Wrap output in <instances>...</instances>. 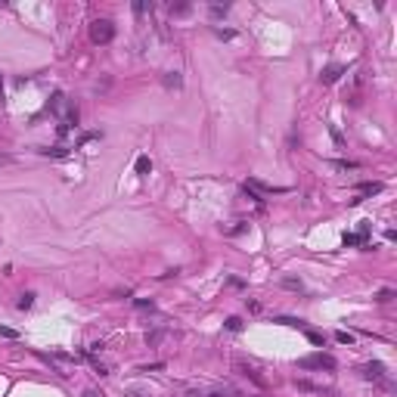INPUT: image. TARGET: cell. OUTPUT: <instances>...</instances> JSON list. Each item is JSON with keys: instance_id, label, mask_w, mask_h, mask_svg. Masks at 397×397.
Wrapping results in <instances>:
<instances>
[{"instance_id": "obj_13", "label": "cell", "mask_w": 397, "mask_h": 397, "mask_svg": "<svg viewBox=\"0 0 397 397\" xmlns=\"http://www.w3.org/2000/svg\"><path fill=\"white\" fill-rule=\"evenodd\" d=\"M62 106H65V93H53V96H50V109H53V112H59Z\"/></svg>"}, {"instance_id": "obj_8", "label": "cell", "mask_w": 397, "mask_h": 397, "mask_svg": "<svg viewBox=\"0 0 397 397\" xmlns=\"http://www.w3.org/2000/svg\"><path fill=\"white\" fill-rule=\"evenodd\" d=\"M236 369H239V372H242V375H248V378H251V382H255V385H258V388H267V382H264V378H261V375H258V372H255V369H251V366H245V363H239V366H236Z\"/></svg>"}, {"instance_id": "obj_24", "label": "cell", "mask_w": 397, "mask_h": 397, "mask_svg": "<svg viewBox=\"0 0 397 397\" xmlns=\"http://www.w3.org/2000/svg\"><path fill=\"white\" fill-rule=\"evenodd\" d=\"M189 13V4H177V7H171V16H186Z\"/></svg>"}, {"instance_id": "obj_5", "label": "cell", "mask_w": 397, "mask_h": 397, "mask_svg": "<svg viewBox=\"0 0 397 397\" xmlns=\"http://www.w3.org/2000/svg\"><path fill=\"white\" fill-rule=\"evenodd\" d=\"M345 71H348L345 65H326V68H323V75H320V81H323V84H335L341 75H345Z\"/></svg>"}, {"instance_id": "obj_30", "label": "cell", "mask_w": 397, "mask_h": 397, "mask_svg": "<svg viewBox=\"0 0 397 397\" xmlns=\"http://www.w3.org/2000/svg\"><path fill=\"white\" fill-rule=\"evenodd\" d=\"M245 230H248V224H239V227H233V230H230V236H239V233H245Z\"/></svg>"}, {"instance_id": "obj_17", "label": "cell", "mask_w": 397, "mask_h": 397, "mask_svg": "<svg viewBox=\"0 0 397 397\" xmlns=\"http://www.w3.org/2000/svg\"><path fill=\"white\" fill-rule=\"evenodd\" d=\"M208 397H239V391H233V388H218V391H211Z\"/></svg>"}, {"instance_id": "obj_12", "label": "cell", "mask_w": 397, "mask_h": 397, "mask_svg": "<svg viewBox=\"0 0 397 397\" xmlns=\"http://www.w3.org/2000/svg\"><path fill=\"white\" fill-rule=\"evenodd\" d=\"M41 155H50V158H65L68 149L65 146H53V149H41Z\"/></svg>"}, {"instance_id": "obj_3", "label": "cell", "mask_w": 397, "mask_h": 397, "mask_svg": "<svg viewBox=\"0 0 397 397\" xmlns=\"http://www.w3.org/2000/svg\"><path fill=\"white\" fill-rule=\"evenodd\" d=\"M38 357L56 366L59 375H71V369H75V357H68V354H38Z\"/></svg>"}, {"instance_id": "obj_16", "label": "cell", "mask_w": 397, "mask_h": 397, "mask_svg": "<svg viewBox=\"0 0 397 397\" xmlns=\"http://www.w3.org/2000/svg\"><path fill=\"white\" fill-rule=\"evenodd\" d=\"M227 13H230V7H227V4H224V7H221V4H211V16H214V19H224Z\"/></svg>"}, {"instance_id": "obj_21", "label": "cell", "mask_w": 397, "mask_h": 397, "mask_svg": "<svg viewBox=\"0 0 397 397\" xmlns=\"http://www.w3.org/2000/svg\"><path fill=\"white\" fill-rule=\"evenodd\" d=\"M227 329H230V332H239V329H242V320H239V317H230V320H227Z\"/></svg>"}, {"instance_id": "obj_15", "label": "cell", "mask_w": 397, "mask_h": 397, "mask_svg": "<svg viewBox=\"0 0 397 397\" xmlns=\"http://www.w3.org/2000/svg\"><path fill=\"white\" fill-rule=\"evenodd\" d=\"M34 304V292H22V298H19V311H28Z\"/></svg>"}, {"instance_id": "obj_28", "label": "cell", "mask_w": 397, "mask_h": 397, "mask_svg": "<svg viewBox=\"0 0 397 397\" xmlns=\"http://www.w3.org/2000/svg\"><path fill=\"white\" fill-rule=\"evenodd\" d=\"M233 34H236V31H230V28H218V38H224V41H230Z\"/></svg>"}, {"instance_id": "obj_18", "label": "cell", "mask_w": 397, "mask_h": 397, "mask_svg": "<svg viewBox=\"0 0 397 397\" xmlns=\"http://www.w3.org/2000/svg\"><path fill=\"white\" fill-rule=\"evenodd\" d=\"M391 298H394V288H382V292L375 295V301H378V304H388Z\"/></svg>"}, {"instance_id": "obj_25", "label": "cell", "mask_w": 397, "mask_h": 397, "mask_svg": "<svg viewBox=\"0 0 397 397\" xmlns=\"http://www.w3.org/2000/svg\"><path fill=\"white\" fill-rule=\"evenodd\" d=\"M335 341H341V345H351L354 335H351V332H335Z\"/></svg>"}, {"instance_id": "obj_2", "label": "cell", "mask_w": 397, "mask_h": 397, "mask_svg": "<svg viewBox=\"0 0 397 397\" xmlns=\"http://www.w3.org/2000/svg\"><path fill=\"white\" fill-rule=\"evenodd\" d=\"M298 366L301 369H335L338 363H335V357H329V354H308V357H301L298 360Z\"/></svg>"}, {"instance_id": "obj_14", "label": "cell", "mask_w": 397, "mask_h": 397, "mask_svg": "<svg viewBox=\"0 0 397 397\" xmlns=\"http://www.w3.org/2000/svg\"><path fill=\"white\" fill-rule=\"evenodd\" d=\"M304 335H308V341H314V345H320V348H323V341H326L323 332H317V329H304Z\"/></svg>"}, {"instance_id": "obj_27", "label": "cell", "mask_w": 397, "mask_h": 397, "mask_svg": "<svg viewBox=\"0 0 397 397\" xmlns=\"http://www.w3.org/2000/svg\"><path fill=\"white\" fill-rule=\"evenodd\" d=\"M146 10H152V4H143V0H140V4H134V13H137V16H143Z\"/></svg>"}, {"instance_id": "obj_1", "label": "cell", "mask_w": 397, "mask_h": 397, "mask_svg": "<svg viewBox=\"0 0 397 397\" xmlns=\"http://www.w3.org/2000/svg\"><path fill=\"white\" fill-rule=\"evenodd\" d=\"M90 41H93V44H112L115 41V25L109 19L90 22Z\"/></svg>"}, {"instance_id": "obj_23", "label": "cell", "mask_w": 397, "mask_h": 397, "mask_svg": "<svg viewBox=\"0 0 397 397\" xmlns=\"http://www.w3.org/2000/svg\"><path fill=\"white\" fill-rule=\"evenodd\" d=\"M282 285H285V288H292V292H301V279H288V276H285Z\"/></svg>"}, {"instance_id": "obj_31", "label": "cell", "mask_w": 397, "mask_h": 397, "mask_svg": "<svg viewBox=\"0 0 397 397\" xmlns=\"http://www.w3.org/2000/svg\"><path fill=\"white\" fill-rule=\"evenodd\" d=\"M186 397H205V394H202V391H189Z\"/></svg>"}, {"instance_id": "obj_11", "label": "cell", "mask_w": 397, "mask_h": 397, "mask_svg": "<svg viewBox=\"0 0 397 397\" xmlns=\"http://www.w3.org/2000/svg\"><path fill=\"white\" fill-rule=\"evenodd\" d=\"M165 335H168V329H152V332H146V345H149V348H155Z\"/></svg>"}, {"instance_id": "obj_29", "label": "cell", "mask_w": 397, "mask_h": 397, "mask_svg": "<svg viewBox=\"0 0 397 397\" xmlns=\"http://www.w3.org/2000/svg\"><path fill=\"white\" fill-rule=\"evenodd\" d=\"M329 134H332V140L338 143V146H345V140H341V134H338V128H329Z\"/></svg>"}, {"instance_id": "obj_22", "label": "cell", "mask_w": 397, "mask_h": 397, "mask_svg": "<svg viewBox=\"0 0 397 397\" xmlns=\"http://www.w3.org/2000/svg\"><path fill=\"white\" fill-rule=\"evenodd\" d=\"M369 230H372V227H369V221H360V227H357V233H360V236H363L366 242H369Z\"/></svg>"}, {"instance_id": "obj_7", "label": "cell", "mask_w": 397, "mask_h": 397, "mask_svg": "<svg viewBox=\"0 0 397 397\" xmlns=\"http://www.w3.org/2000/svg\"><path fill=\"white\" fill-rule=\"evenodd\" d=\"M341 245H345V248H354V245H369V242L360 236V233H345V236H341Z\"/></svg>"}, {"instance_id": "obj_10", "label": "cell", "mask_w": 397, "mask_h": 397, "mask_svg": "<svg viewBox=\"0 0 397 397\" xmlns=\"http://www.w3.org/2000/svg\"><path fill=\"white\" fill-rule=\"evenodd\" d=\"M149 171H152V158H149V155H140V158H137V174L146 177Z\"/></svg>"}, {"instance_id": "obj_20", "label": "cell", "mask_w": 397, "mask_h": 397, "mask_svg": "<svg viewBox=\"0 0 397 397\" xmlns=\"http://www.w3.org/2000/svg\"><path fill=\"white\" fill-rule=\"evenodd\" d=\"M335 168H341V171H354V168H360L357 161H345V158H338L335 161Z\"/></svg>"}, {"instance_id": "obj_32", "label": "cell", "mask_w": 397, "mask_h": 397, "mask_svg": "<svg viewBox=\"0 0 397 397\" xmlns=\"http://www.w3.org/2000/svg\"><path fill=\"white\" fill-rule=\"evenodd\" d=\"M0 103H4V78H0Z\"/></svg>"}, {"instance_id": "obj_6", "label": "cell", "mask_w": 397, "mask_h": 397, "mask_svg": "<svg viewBox=\"0 0 397 397\" xmlns=\"http://www.w3.org/2000/svg\"><path fill=\"white\" fill-rule=\"evenodd\" d=\"M161 84L168 90H180L183 87V78H180V71H165V75H161Z\"/></svg>"}, {"instance_id": "obj_4", "label": "cell", "mask_w": 397, "mask_h": 397, "mask_svg": "<svg viewBox=\"0 0 397 397\" xmlns=\"http://www.w3.org/2000/svg\"><path fill=\"white\" fill-rule=\"evenodd\" d=\"M363 375L369 378V382H385V385H388L385 363H378V360H375V363H366V366H363Z\"/></svg>"}, {"instance_id": "obj_33", "label": "cell", "mask_w": 397, "mask_h": 397, "mask_svg": "<svg viewBox=\"0 0 397 397\" xmlns=\"http://www.w3.org/2000/svg\"><path fill=\"white\" fill-rule=\"evenodd\" d=\"M84 397H96V391H84Z\"/></svg>"}, {"instance_id": "obj_19", "label": "cell", "mask_w": 397, "mask_h": 397, "mask_svg": "<svg viewBox=\"0 0 397 397\" xmlns=\"http://www.w3.org/2000/svg\"><path fill=\"white\" fill-rule=\"evenodd\" d=\"M134 304H137L140 311H155V304H152L149 298H134Z\"/></svg>"}, {"instance_id": "obj_9", "label": "cell", "mask_w": 397, "mask_h": 397, "mask_svg": "<svg viewBox=\"0 0 397 397\" xmlns=\"http://www.w3.org/2000/svg\"><path fill=\"white\" fill-rule=\"evenodd\" d=\"M385 186L382 183H378V180H372V183H360V198H363V195H375V192H382Z\"/></svg>"}, {"instance_id": "obj_26", "label": "cell", "mask_w": 397, "mask_h": 397, "mask_svg": "<svg viewBox=\"0 0 397 397\" xmlns=\"http://www.w3.org/2000/svg\"><path fill=\"white\" fill-rule=\"evenodd\" d=\"M0 335H4V338H19V332L10 329V326H0Z\"/></svg>"}]
</instances>
